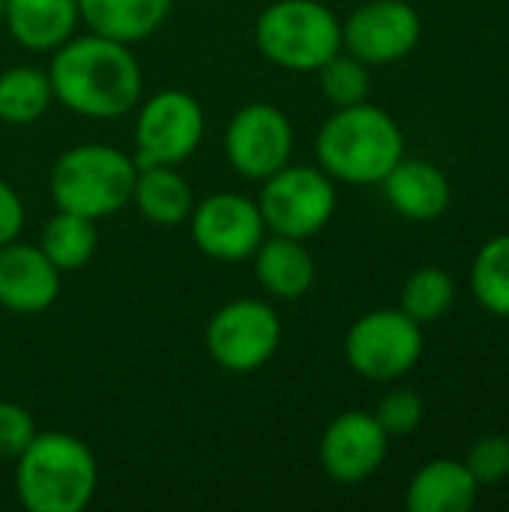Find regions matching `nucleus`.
Returning <instances> with one entry per match:
<instances>
[{"label": "nucleus", "instance_id": "obj_15", "mask_svg": "<svg viewBox=\"0 0 509 512\" xmlns=\"http://www.w3.org/2000/svg\"><path fill=\"white\" fill-rule=\"evenodd\" d=\"M390 207L414 222H432L450 207V180L441 168L417 159H399L381 180Z\"/></svg>", "mask_w": 509, "mask_h": 512}, {"label": "nucleus", "instance_id": "obj_29", "mask_svg": "<svg viewBox=\"0 0 509 512\" xmlns=\"http://www.w3.org/2000/svg\"><path fill=\"white\" fill-rule=\"evenodd\" d=\"M21 225H24V204L18 192L6 180H0V246L15 240Z\"/></svg>", "mask_w": 509, "mask_h": 512}, {"label": "nucleus", "instance_id": "obj_28", "mask_svg": "<svg viewBox=\"0 0 509 512\" xmlns=\"http://www.w3.org/2000/svg\"><path fill=\"white\" fill-rule=\"evenodd\" d=\"M36 435L33 414L15 402H0V459L15 462Z\"/></svg>", "mask_w": 509, "mask_h": 512}, {"label": "nucleus", "instance_id": "obj_18", "mask_svg": "<svg viewBox=\"0 0 509 512\" xmlns=\"http://www.w3.org/2000/svg\"><path fill=\"white\" fill-rule=\"evenodd\" d=\"M174 0H78L81 21L90 27V33L135 45L156 33Z\"/></svg>", "mask_w": 509, "mask_h": 512}, {"label": "nucleus", "instance_id": "obj_4", "mask_svg": "<svg viewBox=\"0 0 509 512\" xmlns=\"http://www.w3.org/2000/svg\"><path fill=\"white\" fill-rule=\"evenodd\" d=\"M135 174L138 165L123 150L111 144H78L60 153L48 189L57 210L99 222L132 201Z\"/></svg>", "mask_w": 509, "mask_h": 512}, {"label": "nucleus", "instance_id": "obj_14", "mask_svg": "<svg viewBox=\"0 0 509 512\" xmlns=\"http://www.w3.org/2000/svg\"><path fill=\"white\" fill-rule=\"evenodd\" d=\"M60 294V270L39 246L9 240L0 246V306L18 315L45 312Z\"/></svg>", "mask_w": 509, "mask_h": 512}, {"label": "nucleus", "instance_id": "obj_26", "mask_svg": "<svg viewBox=\"0 0 509 512\" xmlns=\"http://www.w3.org/2000/svg\"><path fill=\"white\" fill-rule=\"evenodd\" d=\"M465 468L480 486H492L509 477V438L504 435H486L480 438L465 459Z\"/></svg>", "mask_w": 509, "mask_h": 512}, {"label": "nucleus", "instance_id": "obj_17", "mask_svg": "<svg viewBox=\"0 0 509 512\" xmlns=\"http://www.w3.org/2000/svg\"><path fill=\"white\" fill-rule=\"evenodd\" d=\"M255 279L276 300H300L315 285V258L303 240L270 234L252 255Z\"/></svg>", "mask_w": 509, "mask_h": 512}, {"label": "nucleus", "instance_id": "obj_12", "mask_svg": "<svg viewBox=\"0 0 509 512\" xmlns=\"http://www.w3.org/2000/svg\"><path fill=\"white\" fill-rule=\"evenodd\" d=\"M423 36L417 9L405 0H372L342 24V48L366 66H384L408 57Z\"/></svg>", "mask_w": 509, "mask_h": 512}, {"label": "nucleus", "instance_id": "obj_22", "mask_svg": "<svg viewBox=\"0 0 509 512\" xmlns=\"http://www.w3.org/2000/svg\"><path fill=\"white\" fill-rule=\"evenodd\" d=\"M54 99L48 72L36 66H12L0 72V120L27 126L39 120Z\"/></svg>", "mask_w": 509, "mask_h": 512}, {"label": "nucleus", "instance_id": "obj_27", "mask_svg": "<svg viewBox=\"0 0 509 512\" xmlns=\"http://www.w3.org/2000/svg\"><path fill=\"white\" fill-rule=\"evenodd\" d=\"M423 399L411 390H396V393H387L381 402H378V411H375V420L381 423V429L387 435H411L417 432V426L423 423Z\"/></svg>", "mask_w": 509, "mask_h": 512}, {"label": "nucleus", "instance_id": "obj_3", "mask_svg": "<svg viewBox=\"0 0 509 512\" xmlns=\"http://www.w3.org/2000/svg\"><path fill=\"white\" fill-rule=\"evenodd\" d=\"M315 150L321 171H327L333 180L372 186L381 183L402 159L405 138L399 123L387 111L360 102L336 108V114L321 126Z\"/></svg>", "mask_w": 509, "mask_h": 512}, {"label": "nucleus", "instance_id": "obj_24", "mask_svg": "<svg viewBox=\"0 0 509 512\" xmlns=\"http://www.w3.org/2000/svg\"><path fill=\"white\" fill-rule=\"evenodd\" d=\"M456 300V285L441 267H423L417 270L402 291V312L414 318L417 324H432L441 315L450 312Z\"/></svg>", "mask_w": 509, "mask_h": 512}, {"label": "nucleus", "instance_id": "obj_7", "mask_svg": "<svg viewBox=\"0 0 509 512\" xmlns=\"http://www.w3.org/2000/svg\"><path fill=\"white\" fill-rule=\"evenodd\" d=\"M423 357V324L402 309H375L357 318L345 336L348 366L369 381H396Z\"/></svg>", "mask_w": 509, "mask_h": 512}, {"label": "nucleus", "instance_id": "obj_20", "mask_svg": "<svg viewBox=\"0 0 509 512\" xmlns=\"http://www.w3.org/2000/svg\"><path fill=\"white\" fill-rule=\"evenodd\" d=\"M129 204H135L147 222L174 228L189 219L195 198L189 183L177 174V165H138Z\"/></svg>", "mask_w": 509, "mask_h": 512}, {"label": "nucleus", "instance_id": "obj_13", "mask_svg": "<svg viewBox=\"0 0 509 512\" xmlns=\"http://www.w3.org/2000/svg\"><path fill=\"white\" fill-rule=\"evenodd\" d=\"M387 438L375 414L345 411L321 438V465L336 483H363L384 465Z\"/></svg>", "mask_w": 509, "mask_h": 512}, {"label": "nucleus", "instance_id": "obj_21", "mask_svg": "<svg viewBox=\"0 0 509 512\" xmlns=\"http://www.w3.org/2000/svg\"><path fill=\"white\" fill-rule=\"evenodd\" d=\"M96 246H99L96 222L69 210H57V216L45 222L42 237H39V249L48 255V261L60 273L81 270L93 258Z\"/></svg>", "mask_w": 509, "mask_h": 512}, {"label": "nucleus", "instance_id": "obj_10", "mask_svg": "<svg viewBox=\"0 0 509 512\" xmlns=\"http://www.w3.org/2000/svg\"><path fill=\"white\" fill-rule=\"evenodd\" d=\"M225 153L237 174L249 180H267L291 162L294 126L276 105L249 102L225 129Z\"/></svg>", "mask_w": 509, "mask_h": 512}, {"label": "nucleus", "instance_id": "obj_11", "mask_svg": "<svg viewBox=\"0 0 509 512\" xmlns=\"http://www.w3.org/2000/svg\"><path fill=\"white\" fill-rule=\"evenodd\" d=\"M195 246L216 261H246L255 255L261 240L267 237V225L258 201L240 192H216L198 201L189 213Z\"/></svg>", "mask_w": 509, "mask_h": 512}, {"label": "nucleus", "instance_id": "obj_1", "mask_svg": "<svg viewBox=\"0 0 509 512\" xmlns=\"http://www.w3.org/2000/svg\"><path fill=\"white\" fill-rule=\"evenodd\" d=\"M54 99L72 114L114 120L141 102V66L126 42L87 33L54 48L48 66Z\"/></svg>", "mask_w": 509, "mask_h": 512}, {"label": "nucleus", "instance_id": "obj_23", "mask_svg": "<svg viewBox=\"0 0 509 512\" xmlns=\"http://www.w3.org/2000/svg\"><path fill=\"white\" fill-rule=\"evenodd\" d=\"M471 288L483 309L509 318V234L492 237L474 258Z\"/></svg>", "mask_w": 509, "mask_h": 512}, {"label": "nucleus", "instance_id": "obj_6", "mask_svg": "<svg viewBox=\"0 0 509 512\" xmlns=\"http://www.w3.org/2000/svg\"><path fill=\"white\" fill-rule=\"evenodd\" d=\"M258 207L270 234L309 240L336 213V180L321 168L288 162L264 180Z\"/></svg>", "mask_w": 509, "mask_h": 512}, {"label": "nucleus", "instance_id": "obj_5", "mask_svg": "<svg viewBox=\"0 0 509 512\" xmlns=\"http://www.w3.org/2000/svg\"><path fill=\"white\" fill-rule=\"evenodd\" d=\"M255 45L273 66L318 72L342 51V24L321 0H276L255 21Z\"/></svg>", "mask_w": 509, "mask_h": 512}, {"label": "nucleus", "instance_id": "obj_25", "mask_svg": "<svg viewBox=\"0 0 509 512\" xmlns=\"http://www.w3.org/2000/svg\"><path fill=\"white\" fill-rule=\"evenodd\" d=\"M321 90L336 108L360 105L369 96V66L354 54H333L321 69Z\"/></svg>", "mask_w": 509, "mask_h": 512}, {"label": "nucleus", "instance_id": "obj_8", "mask_svg": "<svg viewBox=\"0 0 509 512\" xmlns=\"http://www.w3.org/2000/svg\"><path fill=\"white\" fill-rule=\"evenodd\" d=\"M210 360L231 372L249 375L273 360L282 342V324L273 306L264 300H231L207 324L204 333Z\"/></svg>", "mask_w": 509, "mask_h": 512}, {"label": "nucleus", "instance_id": "obj_19", "mask_svg": "<svg viewBox=\"0 0 509 512\" xmlns=\"http://www.w3.org/2000/svg\"><path fill=\"white\" fill-rule=\"evenodd\" d=\"M480 483L465 462L435 459L423 465L408 483L405 504L411 512H468L477 504Z\"/></svg>", "mask_w": 509, "mask_h": 512}, {"label": "nucleus", "instance_id": "obj_2", "mask_svg": "<svg viewBox=\"0 0 509 512\" xmlns=\"http://www.w3.org/2000/svg\"><path fill=\"white\" fill-rule=\"evenodd\" d=\"M96 489V456L69 432H36L15 459V495L27 512H81Z\"/></svg>", "mask_w": 509, "mask_h": 512}, {"label": "nucleus", "instance_id": "obj_30", "mask_svg": "<svg viewBox=\"0 0 509 512\" xmlns=\"http://www.w3.org/2000/svg\"><path fill=\"white\" fill-rule=\"evenodd\" d=\"M3 12H6V0H0V21H3Z\"/></svg>", "mask_w": 509, "mask_h": 512}, {"label": "nucleus", "instance_id": "obj_16", "mask_svg": "<svg viewBox=\"0 0 509 512\" xmlns=\"http://www.w3.org/2000/svg\"><path fill=\"white\" fill-rule=\"evenodd\" d=\"M3 21L12 39L30 51H54L75 36L78 0H6Z\"/></svg>", "mask_w": 509, "mask_h": 512}, {"label": "nucleus", "instance_id": "obj_9", "mask_svg": "<svg viewBox=\"0 0 509 512\" xmlns=\"http://www.w3.org/2000/svg\"><path fill=\"white\" fill-rule=\"evenodd\" d=\"M204 138V108L186 90H159L135 120V165H180Z\"/></svg>", "mask_w": 509, "mask_h": 512}]
</instances>
